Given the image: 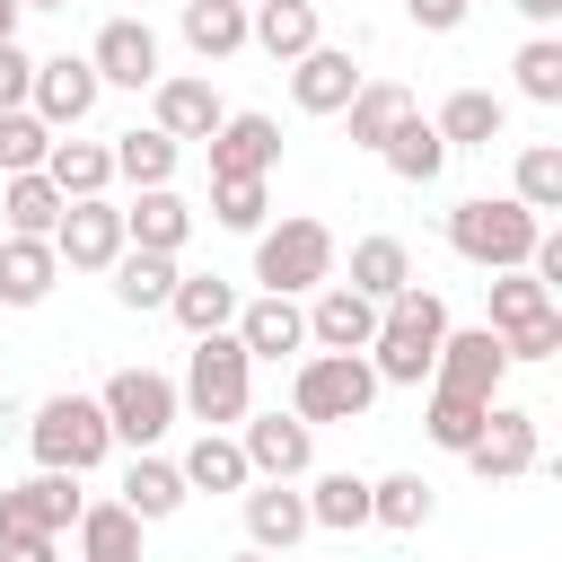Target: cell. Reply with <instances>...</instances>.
I'll list each match as a JSON object with an SVG mask.
<instances>
[{
	"label": "cell",
	"mask_w": 562,
	"mask_h": 562,
	"mask_svg": "<svg viewBox=\"0 0 562 562\" xmlns=\"http://www.w3.org/2000/svg\"><path fill=\"white\" fill-rule=\"evenodd\" d=\"M378 404V369L369 351H307L299 360V386H290V413L316 430V422H360Z\"/></svg>",
	"instance_id": "277c9868"
},
{
	"label": "cell",
	"mask_w": 562,
	"mask_h": 562,
	"mask_svg": "<svg viewBox=\"0 0 562 562\" xmlns=\"http://www.w3.org/2000/svg\"><path fill=\"white\" fill-rule=\"evenodd\" d=\"M44 176L61 184V202H88V193L114 184V149H105V140H53V149H44Z\"/></svg>",
	"instance_id": "484cf974"
},
{
	"label": "cell",
	"mask_w": 562,
	"mask_h": 562,
	"mask_svg": "<svg viewBox=\"0 0 562 562\" xmlns=\"http://www.w3.org/2000/svg\"><path fill=\"white\" fill-rule=\"evenodd\" d=\"M228 562H272V553H255V544H246V553H228Z\"/></svg>",
	"instance_id": "f5cc1de1"
},
{
	"label": "cell",
	"mask_w": 562,
	"mask_h": 562,
	"mask_svg": "<svg viewBox=\"0 0 562 562\" xmlns=\"http://www.w3.org/2000/svg\"><path fill=\"white\" fill-rule=\"evenodd\" d=\"M97 97H105V79L88 70V53H53V61H35L26 114H44L53 132H70V123H88V114H97Z\"/></svg>",
	"instance_id": "30bf717a"
},
{
	"label": "cell",
	"mask_w": 562,
	"mask_h": 562,
	"mask_svg": "<svg viewBox=\"0 0 562 562\" xmlns=\"http://www.w3.org/2000/svg\"><path fill=\"white\" fill-rule=\"evenodd\" d=\"M44 149H53V123H44V114H26V105H0V176L44 167Z\"/></svg>",
	"instance_id": "ab89813d"
},
{
	"label": "cell",
	"mask_w": 562,
	"mask_h": 562,
	"mask_svg": "<svg viewBox=\"0 0 562 562\" xmlns=\"http://www.w3.org/2000/svg\"><path fill=\"white\" fill-rule=\"evenodd\" d=\"M237 448H246V465H255V474H272V483H299V474H307V457H316V430H307L299 413H255Z\"/></svg>",
	"instance_id": "2e32d148"
},
{
	"label": "cell",
	"mask_w": 562,
	"mask_h": 562,
	"mask_svg": "<svg viewBox=\"0 0 562 562\" xmlns=\"http://www.w3.org/2000/svg\"><path fill=\"white\" fill-rule=\"evenodd\" d=\"M79 562H140V518L123 501L79 509Z\"/></svg>",
	"instance_id": "4dcf8cb0"
},
{
	"label": "cell",
	"mask_w": 562,
	"mask_h": 562,
	"mask_svg": "<svg viewBox=\"0 0 562 562\" xmlns=\"http://www.w3.org/2000/svg\"><path fill=\"white\" fill-rule=\"evenodd\" d=\"M0 562H61V553H53V536H18V544H0Z\"/></svg>",
	"instance_id": "c3c4849f"
},
{
	"label": "cell",
	"mask_w": 562,
	"mask_h": 562,
	"mask_svg": "<svg viewBox=\"0 0 562 562\" xmlns=\"http://www.w3.org/2000/svg\"><path fill=\"white\" fill-rule=\"evenodd\" d=\"M246 395H255V360H246V342L220 325V334H193V360H184V386H176V404L202 422V430H220V422H246Z\"/></svg>",
	"instance_id": "7a4b0ae2"
},
{
	"label": "cell",
	"mask_w": 562,
	"mask_h": 562,
	"mask_svg": "<svg viewBox=\"0 0 562 562\" xmlns=\"http://www.w3.org/2000/svg\"><path fill=\"white\" fill-rule=\"evenodd\" d=\"M501 123H509V114H501V97H492V88H457V97L430 114V132H439L448 149H492V140H501Z\"/></svg>",
	"instance_id": "cb8c5ba5"
},
{
	"label": "cell",
	"mask_w": 562,
	"mask_h": 562,
	"mask_svg": "<svg viewBox=\"0 0 562 562\" xmlns=\"http://www.w3.org/2000/svg\"><path fill=\"white\" fill-rule=\"evenodd\" d=\"M79 474H53V465H35L26 483H9L0 492V544H18V536H61V527H79Z\"/></svg>",
	"instance_id": "52a82bcc"
},
{
	"label": "cell",
	"mask_w": 562,
	"mask_h": 562,
	"mask_svg": "<svg viewBox=\"0 0 562 562\" xmlns=\"http://www.w3.org/2000/svg\"><path fill=\"white\" fill-rule=\"evenodd\" d=\"M26 448H35V465H53V474H88V465L114 448L105 404H97V395H44L35 422H26Z\"/></svg>",
	"instance_id": "5b68a950"
},
{
	"label": "cell",
	"mask_w": 562,
	"mask_h": 562,
	"mask_svg": "<svg viewBox=\"0 0 562 562\" xmlns=\"http://www.w3.org/2000/svg\"><path fill=\"white\" fill-rule=\"evenodd\" d=\"M246 44H263L272 61H299L316 44V0H246Z\"/></svg>",
	"instance_id": "603a6c76"
},
{
	"label": "cell",
	"mask_w": 562,
	"mask_h": 562,
	"mask_svg": "<svg viewBox=\"0 0 562 562\" xmlns=\"http://www.w3.org/2000/svg\"><path fill=\"white\" fill-rule=\"evenodd\" d=\"M193 237V211L176 184H140V202L123 211V246H149V255H176Z\"/></svg>",
	"instance_id": "44dd1931"
},
{
	"label": "cell",
	"mask_w": 562,
	"mask_h": 562,
	"mask_svg": "<svg viewBox=\"0 0 562 562\" xmlns=\"http://www.w3.org/2000/svg\"><path fill=\"white\" fill-rule=\"evenodd\" d=\"M553 307V290L518 263V272H492V334H509V325H527V316H544Z\"/></svg>",
	"instance_id": "7bdbcfd3"
},
{
	"label": "cell",
	"mask_w": 562,
	"mask_h": 562,
	"mask_svg": "<svg viewBox=\"0 0 562 562\" xmlns=\"http://www.w3.org/2000/svg\"><path fill=\"white\" fill-rule=\"evenodd\" d=\"M149 97H158V132L167 140H211L220 123H228V105H220V88L211 79H149Z\"/></svg>",
	"instance_id": "ac0fdd59"
},
{
	"label": "cell",
	"mask_w": 562,
	"mask_h": 562,
	"mask_svg": "<svg viewBox=\"0 0 562 562\" xmlns=\"http://www.w3.org/2000/svg\"><path fill=\"white\" fill-rule=\"evenodd\" d=\"M114 299L132 307V316H149V307H167V290H176V255H149V246H123L114 263Z\"/></svg>",
	"instance_id": "4316f807"
},
{
	"label": "cell",
	"mask_w": 562,
	"mask_h": 562,
	"mask_svg": "<svg viewBox=\"0 0 562 562\" xmlns=\"http://www.w3.org/2000/svg\"><path fill=\"white\" fill-rule=\"evenodd\" d=\"M369 334H378V299H360L351 281H316L307 342H316V351H369Z\"/></svg>",
	"instance_id": "9a60e30c"
},
{
	"label": "cell",
	"mask_w": 562,
	"mask_h": 562,
	"mask_svg": "<svg viewBox=\"0 0 562 562\" xmlns=\"http://www.w3.org/2000/svg\"><path fill=\"white\" fill-rule=\"evenodd\" d=\"M246 536H255V553H290L299 536H307V492H290V483H255L246 492Z\"/></svg>",
	"instance_id": "7402d4cb"
},
{
	"label": "cell",
	"mask_w": 562,
	"mask_h": 562,
	"mask_svg": "<svg viewBox=\"0 0 562 562\" xmlns=\"http://www.w3.org/2000/svg\"><path fill=\"white\" fill-rule=\"evenodd\" d=\"M501 378H509V351H501V334L492 325H448L439 334V360H430V386H448V395H474V404H492L501 395Z\"/></svg>",
	"instance_id": "9c48e42d"
},
{
	"label": "cell",
	"mask_w": 562,
	"mask_h": 562,
	"mask_svg": "<svg viewBox=\"0 0 562 562\" xmlns=\"http://www.w3.org/2000/svg\"><path fill=\"white\" fill-rule=\"evenodd\" d=\"M263 202H272L263 176H211V220H220V228L255 237V228H263Z\"/></svg>",
	"instance_id": "b9f144b4"
},
{
	"label": "cell",
	"mask_w": 562,
	"mask_h": 562,
	"mask_svg": "<svg viewBox=\"0 0 562 562\" xmlns=\"http://www.w3.org/2000/svg\"><path fill=\"white\" fill-rule=\"evenodd\" d=\"M404 281H413L404 237H360V246H351V290H360V299H378V307H386Z\"/></svg>",
	"instance_id": "836d02e7"
},
{
	"label": "cell",
	"mask_w": 562,
	"mask_h": 562,
	"mask_svg": "<svg viewBox=\"0 0 562 562\" xmlns=\"http://www.w3.org/2000/svg\"><path fill=\"white\" fill-rule=\"evenodd\" d=\"M483 413H492V404H474V395H448V386H430V439H439L448 457H465V448H474Z\"/></svg>",
	"instance_id": "ee69618b"
},
{
	"label": "cell",
	"mask_w": 562,
	"mask_h": 562,
	"mask_svg": "<svg viewBox=\"0 0 562 562\" xmlns=\"http://www.w3.org/2000/svg\"><path fill=\"white\" fill-rule=\"evenodd\" d=\"M61 281L53 237H0V307H44Z\"/></svg>",
	"instance_id": "ffe728a7"
},
{
	"label": "cell",
	"mask_w": 562,
	"mask_h": 562,
	"mask_svg": "<svg viewBox=\"0 0 562 562\" xmlns=\"http://www.w3.org/2000/svg\"><path fill=\"white\" fill-rule=\"evenodd\" d=\"M509 70H518V97H527V105H562V44H553V35H527Z\"/></svg>",
	"instance_id": "60d3db41"
},
{
	"label": "cell",
	"mask_w": 562,
	"mask_h": 562,
	"mask_svg": "<svg viewBox=\"0 0 562 562\" xmlns=\"http://www.w3.org/2000/svg\"><path fill=\"white\" fill-rule=\"evenodd\" d=\"M360 79H369V70H360L342 44H307V53L290 61V105H299V114H342Z\"/></svg>",
	"instance_id": "4fadbf2b"
},
{
	"label": "cell",
	"mask_w": 562,
	"mask_h": 562,
	"mask_svg": "<svg viewBox=\"0 0 562 562\" xmlns=\"http://www.w3.org/2000/svg\"><path fill=\"white\" fill-rule=\"evenodd\" d=\"M501 351H509V360H553V351H562V307H544V316L509 325V334H501Z\"/></svg>",
	"instance_id": "f6af8a7d"
},
{
	"label": "cell",
	"mask_w": 562,
	"mask_h": 562,
	"mask_svg": "<svg viewBox=\"0 0 562 562\" xmlns=\"http://www.w3.org/2000/svg\"><path fill=\"white\" fill-rule=\"evenodd\" d=\"M369 527H395V536L430 527V483L422 474H378L369 483Z\"/></svg>",
	"instance_id": "74e56055"
},
{
	"label": "cell",
	"mask_w": 562,
	"mask_h": 562,
	"mask_svg": "<svg viewBox=\"0 0 562 562\" xmlns=\"http://www.w3.org/2000/svg\"><path fill=\"white\" fill-rule=\"evenodd\" d=\"M88 70H97L105 88H149V79H158V35H149L140 18H105L97 44H88Z\"/></svg>",
	"instance_id": "5bb4252c"
},
{
	"label": "cell",
	"mask_w": 562,
	"mask_h": 562,
	"mask_svg": "<svg viewBox=\"0 0 562 562\" xmlns=\"http://www.w3.org/2000/svg\"><path fill=\"white\" fill-rule=\"evenodd\" d=\"M509 193H518L536 220H544V211H562V149H553V140H527V149H518V184H509Z\"/></svg>",
	"instance_id": "f35d334b"
},
{
	"label": "cell",
	"mask_w": 562,
	"mask_h": 562,
	"mask_svg": "<svg viewBox=\"0 0 562 562\" xmlns=\"http://www.w3.org/2000/svg\"><path fill=\"white\" fill-rule=\"evenodd\" d=\"M167 316H176L184 334H220V325L237 316V281H220V272H176Z\"/></svg>",
	"instance_id": "d4e9b609"
},
{
	"label": "cell",
	"mask_w": 562,
	"mask_h": 562,
	"mask_svg": "<svg viewBox=\"0 0 562 562\" xmlns=\"http://www.w3.org/2000/svg\"><path fill=\"white\" fill-rule=\"evenodd\" d=\"M342 114H351V140H360V149H378V140H386V132H395V123L413 114V97H404L395 79H360Z\"/></svg>",
	"instance_id": "d590c367"
},
{
	"label": "cell",
	"mask_w": 562,
	"mask_h": 562,
	"mask_svg": "<svg viewBox=\"0 0 562 562\" xmlns=\"http://www.w3.org/2000/svg\"><path fill=\"white\" fill-rule=\"evenodd\" d=\"M176 158H184V140H167L158 123L149 132H114V176L123 184H176Z\"/></svg>",
	"instance_id": "1f68e13d"
},
{
	"label": "cell",
	"mask_w": 562,
	"mask_h": 562,
	"mask_svg": "<svg viewBox=\"0 0 562 562\" xmlns=\"http://www.w3.org/2000/svg\"><path fill=\"white\" fill-rule=\"evenodd\" d=\"M404 18H413L422 35H457V26H465V0H404Z\"/></svg>",
	"instance_id": "7dc6e473"
},
{
	"label": "cell",
	"mask_w": 562,
	"mask_h": 562,
	"mask_svg": "<svg viewBox=\"0 0 562 562\" xmlns=\"http://www.w3.org/2000/svg\"><path fill=\"white\" fill-rule=\"evenodd\" d=\"M281 167V123L272 114H228L211 132V176H272Z\"/></svg>",
	"instance_id": "d6986e66"
},
{
	"label": "cell",
	"mask_w": 562,
	"mask_h": 562,
	"mask_svg": "<svg viewBox=\"0 0 562 562\" xmlns=\"http://www.w3.org/2000/svg\"><path fill=\"white\" fill-rule=\"evenodd\" d=\"M509 9H518V18H536V26H553V18H562V0H509Z\"/></svg>",
	"instance_id": "681fc988"
},
{
	"label": "cell",
	"mask_w": 562,
	"mask_h": 562,
	"mask_svg": "<svg viewBox=\"0 0 562 562\" xmlns=\"http://www.w3.org/2000/svg\"><path fill=\"white\" fill-rule=\"evenodd\" d=\"M26 88H35V61L18 35H0V105H26Z\"/></svg>",
	"instance_id": "bcb514c9"
},
{
	"label": "cell",
	"mask_w": 562,
	"mask_h": 562,
	"mask_svg": "<svg viewBox=\"0 0 562 562\" xmlns=\"http://www.w3.org/2000/svg\"><path fill=\"white\" fill-rule=\"evenodd\" d=\"M0 211H9V237H53V220H61V184H53L44 167H26V176H9Z\"/></svg>",
	"instance_id": "d6a6232c"
},
{
	"label": "cell",
	"mask_w": 562,
	"mask_h": 562,
	"mask_svg": "<svg viewBox=\"0 0 562 562\" xmlns=\"http://www.w3.org/2000/svg\"><path fill=\"white\" fill-rule=\"evenodd\" d=\"M228 334L246 342V360H290V351L307 342V307H299V299H281V290H263L255 307H237V316H228Z\"/></svg>",
	"instance_id": "e0dca14e"
},
{
	"label": "cell",
	"mask_w": 562,
	"mask_h": 562,
	"mask_svg": "<svg viewBox=\"0 0 562 562\" xmlns=\"http://www.w3.org/2000/svg\"><path fill=\"white\" fill-rule=\"evenodd\" d=\"M97 404H105V430H114V439H132V448H158V439H167V422H176V386H167L158 369H114Z\"/></svg>",
	"instance_id": "ba28073f"
},
{
	"label": "cell",
	"mask_w": 562,
	"mask_h": 562,
	"mask_svg": "<svg viewBox=\"0 0 562 562\" xmlns=\"http://www.w3.org/2000/svg\"><path fill=\"white\" fill-rule=\"evenodd\" d=\"M307 527H334V536L369 527V474H316V492H307Z\"/></svg>",
	"instance_id": "8d00e7d4"
},
{
	"label": "cell",
	"mask_w": 562,
	"mask_h": 562,
	"mask_svg": "<svg viewBox=\"0 0 562 562\" xmlns=\"http://www.w3.org/2000/svg\"><path fill=\"white\" fill-rule=\"evenodd\" d=\"M184 44L202 61H228L246 44V0H184Z\"/></svg>",
	"instance_id": "e575fe53"
},
{
	"label": "cell",
	"mask_w": 562,
	"mask_h": 562,
	"mask_svg": "<svg viewBox=\"0 0 562 562\" xmlns=\"http://www.w3.org/2000/svg\"><path fill=\"white\" fill-rule=\"evenodd\" d=\"M316 9H325V0H316Z\"/></svg>",
	"instance_id": "db71d44e"
},
{
	"label": "cell",
	"mask_w": 562,
	"mask_h": 562,
	"mask_svg": "<svg viewBox=\"0 0 562 562\" xmlns=\"http://www.w3.org/2000/svg\"><path fill=\"white\" fill-rule=\"evenodd\" d=\"M378 158H386V167H395L404 184H439V167H448V140H439V132H430L422 114H404V123H395V132L378 140Z\"/></svg>",
	"instance_id": "f1b7e54d"
},
{
	"label": "cell",
	"mask_w": 562,
	"mask_h": 562,
	"mask_svg": "<svg viewBox=\"0 0 562 562\" xmlns=\"http://www.w3.org/2000/svg\"><path fill=\"white\" fill-rule=\"evenodd\" d=\"M439 334H448V299L422 290V281H404V290L378 307V334H369V369H378V386H430Z\"/></svg>",
	"instance_id": "6da1fadb"
},
{
	"label": "cell",
	"mask_w": 562,
	"mask_h": 562,
	"mask_svg": "<svg viewBox=\"0 0 562 562\" xmlns=\"http://www.w3.org/2000/svg\"><path fill=\"white\" fill-rule=\"evenodd\" d=\"M536 211L518 202V193H501V202H457L448 211V246L465 255V263H483V272H518L527 255H536Z\"/></svg>",
	"instance_id": "3957f363"
},
{
	"label": "cell",
	"mask_w": 562,
	"mask_h": 562,
	"mask_svg": "<svg viewBox=\"0 0 562 562\" xmlns=\"http://www.w3.org/2000/svg\"><path fill=\"white\" fill-rule=\"evenodd\" d=\"M0 35H18V0H0Z\"/></svg>",
	"instance_id": "f907efd6"
},
{
	"label": "cell",
	"mask_w": 562,
	"mask_h": 562,
	"mask_svg": "<svg viewBox=\"0 0 562 562\" xmlns=\"http://www.w3.org/2000/svg\"><path fill=\"white\" fill-rule=\"evenodd\" d=\"M465 465H474L483 483H518V474H536V413H518V404H501V395H492V413H483V430H474Z\"/></svg>",
	"instance_id": "7c38bea8"
},
{
	"label": "cell",
	"mask_w": 562,
	"mask_h": 562,
	"mask_svg": "<svg viewBox=\"0 0 562 562\" xmlns=\"http://www.w3.org/2000/svg\"><path fill=\"white\" fill-rule=\"evenodd\" d=\"M176 474H184V492H246V483H255L246 448H237V439H220V430H202V439L184 448V465H176Z\"/></svg>",
	"instance_id": "83f0119b"
},
{
	"label": "cell",
	"mask_w": 562,
	"mask_h": 562,
	"mask_svg": "<svg viewBox=\"0 0 562 562\" xmlns=\"http://www.w3.org/2000/svg\"><path fill=\"white\" fill-rule=\"evenodd\" d=\"M334 272V228L325 220H281V228H255V281L263 290H281V299H299V290H316Z\"/></svg>",
	"instance_id": "8992f818"
},
{
	"label": "cell",
	"mask_w": 562,
	"mask_h": 562,
	"mask_svg": "<svg viewBox=\"0 0 562 562\" xmlns=\"http://www.w3.org/2000/svg\"><path fill=\"white\" fill-rule=\"evenodd\" d=\"M18 9H70V0H18Z\"/></svg>",
	"instance_id": "816d5d0a"
},
{
	"label": "cell",
	"mask_w": 562,
	"mask_h": 562,
	"mask_svg": "<svg viewBox=\"0 0 562 562\" xmlns=\"http://www.w3.org/2000/svg\"><path fill=\"white\" fill-rule=\"evenodd\" d=\"M123 509H132L140 527H149V518H176V509H184V474H176L167 457H149V448H140V457H132V474H123Z\"/></svg>",
	"instance_id": "f546056e"
},
{
	"label": "cell",
	"mask_w": 562,
	"mask_h": 562,
	"mask_svg": "<svg viewBox=\"0 0 562 562\" xmlns=\"http://www.w3.org/2000/svg\"><path fill=\"white\" fill-rule=\"evenodd\" d=\"M53 255H61L70 272H105V263L123 255V211H114L105 193L61 202V220H53Z\"/></svg>",
	"instance_id": "8fae6325"
}]
</instances>
